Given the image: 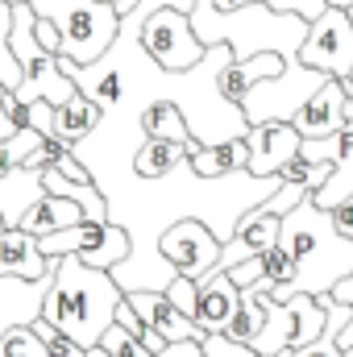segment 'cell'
<instances>
[{
    "label": "cell",
    "instance_id": "37",
    "mask_svg": "<svg viewBox=\"0 0 353 357\" xmlns=\"http://www.w3.org/2000/svg\"><path fill=\"white\" fill-rule=\"evenodd\" d=\"M329 216H333V229H337L345 241H353V199L337 204V208H329Z\"/></svg>",
    "mask_w": 353,
    "mask_h": 357
},
{
    "label": "cell",
    "instance_id": "1",
    "mask_svg": "<svg viewBox=\"0 0 353 357\" xmlns=\"http://www.w3.org/2000/svg\"><path fill=\"white\" fill-rule=\"evenodd\" d=\"M308 25L312 21H303L295 13H274L266 0L250 4V8H233V13H220L212 0H195V8H191V29L200 33V42L204 46L225 42L233 50V63H250L258 54H278L287 67H295Z\"/></svg>",
    "mask_w": 353,
    "mask_h": 357
},
{
    "label": "cell",
    "instance_id": "27",
    "mask_svg": "<svg viewBox=\"0 0 353 357\" xmlns=\"http://www.w3.org/2000/svg\"><path fill=\"white\" fill-rule=\"evenodd\" d=\"M0 88H21V67L13 59V4L0 0Z\"/></svg>",
    "mask_w": 353,
    "mask_h": 357
},
{
    "label": "cell",
    "instance_id": "18",
    "mask_svg": "<svg viewBox=\"0 0 353 357\" xmlns=\"http://www.w3.org/2000/svg\"><path fill=\"white\" fill-rule=\"evenodd\" d=\"M200 154V142H167V137H146L133 154V175L137 178H167L183 162Z\"/></svg>",
    "mask_w": 353,
    "mask_h": 357
},
{
    "label": "cell",
    "instance_id": "2",
    "mask_svg": "<svg viewBox=\"0 0 353 357\" xmlns=\"http://www.w3.org/2000/svg\"><path fill=\"white\" fill-rule=\"evenodd\" d=\"M278 245L295 262V282L287 291H274L270 299H291V295H333L341 278L353 274V241H345L333 229V216L316 208V199H299L283 216V237Z\"/></svg>",
    "mask_w": 353,
    "mask_h": 357
},
{
    "label": "cell",
    "instance_id": "23",
    "mask_svg": "<svg viewBox=\"0 0 353 357\" xmlns=\"http://www.w3.org/2000/svg\"><path fill=\"white\" fill-rule=\"evenodd\" d=\"M191 171L204 178L241 175V171H250V142L233 137V142H220V146H200V154L191 158Z\"/></svg>",
    "mask_w": 353,
    "mask_h": 357
},
{
    "label": "cell",
    "instance_id": "13",
    "mask_svg": "<svg viewBox=\"0 0 353 357\" xmlns=\"http://www.w3.org/2000/svg\"><path fill=\"white\" fill-rule=\"evenodd\" d=\"M278 237H283V216L266 212L262 204H258L254 212L241 216L237 233L220 245V266L216 270H233V266H241V262H250V258H262V254H270L278 245Z\"/></svg>",
    "mask_w": 353,
    "mask_h": 357
},
{
    "label": "cell",
    "instance_id": "29",
    "mask_svg": "<svg viewBox=\"0 0 353 357\" xmlns=\"http://www.w3.org/2000/svg\"><path fill=\"white\" fill-rule=\"evenodd\" d=\"M29 328L42 337V345H46V354H50V357H88V354H91V349H80V345H75L67 333H59L50 320H33Z\"/></svg>",
    "mask_w": 353,
    "mask_h": 357
},
{
    "label": "cell",
    "instance_id": "45",
    "mask_svg": "<svg viewBox=\"0 0 353 357\" xmlns=\"http://www.w3.org/2000/svg\"><path fill=\"white\" fill-rule=\"evenodd\" d=\"M278 357H287V354H278Z\"/></svg>",
    "mask_w": 353,
    "mask_h": 357
},
{
    "label": "cell",
    "instance_id": "9",
    "mask_svg": "<svg viewBox=\"0 0 353 357\" xmlns=\"http://www.w3.org/2000/svg\"><path fill=\"white\" fill-rule=\"evenodd\" d=\"M220 245H225V241H220L204 220H179V225H171V229L163 233L158 254H163L183 278L200 282V278H208L212 270L220 266Z\"/></svg>",
    "mask_w": 353,
    "mask_h": 357
},
{
    "label": "cell",
    "instance_id": "6",
    "mask_svg": "<svg viewBox=\"0 0 353 357\" xmlns=\"http://www.w3.org/2000/svg\"><path fill=\"white\" fill-rule=\"evenodd\" d=\"M137 42L142 50L163 67V71H191L208 59V46L200 42V33L191 29V13L179 8H158L137 25Z\"/></svg>",
    "mask_w": 353,
    "mask_h": 357
},
{
    "label": "cell",
    "instance_id": "12",
    "mask_svg": "<svg viewBox=\"0 0 353 357\" xmlns=\"http://www.w3.org/2000/svg\"><path fill=\"white\" fill-rule=\"evenodd\" d=\"M246 142H250V175L254 178L283 175V167H287L291 158H299V150H303V137L295 133L291 121H266V125H254Z\"/></svg>",
    "mask_w": 353,
    "mask_h": 357
},
{
    "label": "cell",
    "instance_id": "10",
    "mask_svg": "<svg viewBox=\"0 0 353 357\" xmlns=\"http://www.w3.org/2000/svg\"><path fill=\"white\" fill-rule=\"evenodd\" d=\"M350 121H353V96L341 79H329L324 88L291 116V125H295V133L303 142H333Z\"/></svg>",
    "mask_w": 353,
    "mask_h": 357
},
{
    "label": "cell",
    "instance_id": "3",
    "mask_svg": "<svg viewBox=\"0 0 353 357\" xmlns=\"http://www.w3.org/2000/svg\"><path fill=\"white\" fill-rule=\"evenodd\" d=\"M121 303L125 291L117 287L112 270H96L80 258H54V287L42 303V320L67 333L80 349H100Z\"/></svg>",
    "mask_w": 353,
    "mask_h": 357
},
{
    "label": "cell",
    "instance_id": "17",
    "mask_svg": "<svg viewBox=\"0 0 353 357\" xmlns=\"http://www.w3.org/2000/svg\"><path fill=\"white\" fill-rule=\"evenodd\" d=\"M46 274H54V258L42 254L38 237H29L25 229H0V278L38 282Z\"/></svg>",
    "mask_w": 353,
    "mask_h": 357
},
{
    "label": "cell",
    "instance_id": "42",
    "mask_svg": "<svg viewBox=\"0 0 353 357\" xmlns=\"http://www.w3.org/2000/svg\"><path fill=\"white\" fill-rule=\"evenodd\" d=\"M88 357H108V354H104V349H91V354Z\"/></svg>",
    "mask_w": 353,
    "mask_h": 357
},
{
    "label": "cell",
    "instance_id": "14",
    "mask_svg": "<svg viewBox=\"0 0 353 357\" xmlns=\"http://www.w3.org/2000/svg\"><path fill=\"white\" fill-rule=\"evenodd\" d=\"M241 307V287L229 278V270H212L208 278H200V307H195V324L204 337H225L233 316Z\"/></svg>",
    "mask_w": 353,
    "mask_h": 357
},
{
    "label": "cell",
    "instance_id": "33",
    "mask_svg": "<svg viewBox=\"0 0 353 357\" xmlns=\"http://www.w3.org/2000/svg\"><path fill=\"white\" fill-rule=\"evenodd\" d=\"M274 13H295V17H303V21H316L333 0H266Z\"/></svg>",
    "mask_w": 353,
    "mask_h": 357
},
{
    "label": "cell",
    "instance_id": "39",
    "mask_svg": "<svg viewBox=\"0 0 353 357\" xmlns=\"http://www.w3.org/2000/svg\"><path fill=\"white\" fill-rule=\"evenodd\" d=\"M333 299H337V303H345V307H353V274H350V278H341V282H337Z\"/></svg>",
    "mask_w": 353,
    "mask_h": 357
},
{
    "label": "cell",
    "instance_id": "32",
    "mask_svg": "<svg viewBox=\"0 0 353 357\" xmlns=\"http://www.w3.org/2000/svg\"><path fill=\"white\" fill-rule=\"evenodd\" d=\"M229 278H233L241 291H258V287H262V278H266V254H262V258L241 262V266H233V270H229Z\"/></svg>",
    "mask_w": 353,
    "mask_h": 357
},
{
    "label": "cell",
    "instance_id": "40",
    "mask_svg": "<svg viewBox=\"0 0 353 357\" xmlns=\"http://www.w3.org/2000/svg\"><path fill=\"white\" fill-rule=\"evenodd\" d=\"M220 13H233V8H250V4H258V0H212Z\"/></svg>",
    "mask_w": 353,
    "mask_h": 357
},
{
    "label": "cell",
    "instance_id": "19",
    "mask_svg": "<svg viewBox=\"0 0 353 357\" xmlns=\"http://www.w3.org/2000/svg\"><path fill=\"white\" fill-rule=\"evenodd\" d=\"M88 220V212H84V204H75V199H67V195H42L29 212H25V220H21V229L29 233V237H50V233H59V229H75V225H84Z\"/></svg>",
    "mask_w": 353,
    "mask_h": 357
},
{
    "label": "cell",
    "instance_id": "11",
    "mask_svg": "<svg viewBox=\"0 0 353 357\" xmlns=\"http://www.w3.org/2000/svg\"><path fill=\"white\" fill-rule=\"evenodd\" d=\"M308 162H329L333 167V175L329 183L312 195L316 199V208H337V204H345L353 199V121L333 137V142H303V150H299Z\"/></svg>",
    "mask_w": 353,
    "mask_h": 357
},
{
    "label": "cell",
    "instance_id": "31",
    "mask_svg": "<svg viewBox=\"0 0 353 357\" xmlns=\"http://www.w3.org/2000/svg\"><path fill=\"white\" fill-rule=\"evenodd\" d=\"M167 299L175 303L183 316H191V320H195V307H200V282H191V278H183V274H179L175 282L167 287Z\"/></svg>",
    "mask_w": 353,
    "mask_h": 357
},
{
    "label": "cell",
    "instance_id": "24",
    "mask_svg": "<svg viewBox=\"0 0 353 357\" xmlns=\"http://www.w3.org/2000/svg\"><path fill=\"white\" fill-rule=\"evenodd\" d=\"M142 137H167V142H195L191 137V129H187V116H183V108H179L175 100H167V96H158L154 104H146V112H142Z\"/></svg>",
    "mask_w": 353,
    "mask_h": 357
},
{
    "label": "cell",
    "instance_id": "16",
    "mask_svg": "<svg viewBox=\"0 0 353 357\" xmlns=\"http://www.w3.org/2000/svg\"><path fill=\"white\" fill-rule=\"evenodd\" d=\"M4 229V225H0ZM54 287V274L25 282V278H0V337L13 328H29L33 320H42V303Z\"/></svg>",
    "mask_w": 353,
    "mask_h": 357
},
{
    "label": "cell",
    "instance_id": "22",
    "mask_svg": "<svg viewBox=\"0 0 353 357\" xmlns=\"http://www.w3.org/2000/svg\"><path fill=\"white\" fill-rule=\"evenodd\" d=\"M266 307V328L262 337L254 341V354L258 357H278V354H291L295 345V307L291 303H278L270 295H258Z\"/></svg>",
    "mask_w": 353,
    "mask_h": 357
},
{
    "label": "cell",
    "instance_id": "35",
    "mask_svg": "<svg viewBox=\"0 0 353 357\" xmlns=\"http://www.w3.org/2000/svg\"><path fill=\"white\" fill-rule=\"evenodd\" d=\"M204 354L208 357H258L250 345H237L229 337H204Z\"/></svg>",
    "mask_w": 353,
    "mask_h": 357
},
{
    "label": "cell",
    "instance_id": "5",
    "mask_svg": "<svg viewBox=\"0 0 353 357\" xmlns=\"http://www.w3.org/2000/svg\"><path fill=\"white\" fill-rule=\"evenodd\" d=\"M38 245L46 258H80L96 270H117L133 254L129 233L112 220H84L75 229H59L50 237H38Z\"/></svg>",
    "mask_w": 353,
    "mask_h": 357
},
{
    "label": "cell",
    "instance_id": "38",
    "mask_svg": "<svg viewBox=\"0 0 353 357\" xmlns=\"http://www.w3.org/2000/svg\"><path fill=\"white\" fill-rule=\"evenodd\" d=\"M158 357H208V354H204V341H179V345H167Z\"/></svg>",
    "mask_w": 353,
    "mask_h": 357
},
{
    "label": "cell",
    "instance_id": "44",
    "mask_svg": "<svg viewBox=\"0 0 353 357\" xmlns=\"http://www.w3.org/2000/svg\"><path fill=\"white\" fill-rule=\"evenodd\" d=\"M8 4H29V0H8Z\"/></svg>",
    "mask_w": 353,
    "mask_h": 357
},
{
    "label": "cell",
    "instance_id": "34",
    "mask_svg": "<svg viewBox=\"0 0 353 357\" xmlns=\"http://www.w3.org/2000/svg\"><path fill=\"white\" fill-rule=\"evenodd\" d=\"M158 8H179V13H191V8H195V0H142V4H137V13H133V17H125V21L137 29V25H142L150 13H158Z\"/></svg>",
    "mask_w": 353,
    "mask_h": 357
},
{
    "label": "cell",
    "instance_id": "7",
    "mask_svg": "<svg viewBox=\"0 0 353 357\" xmlns=\"http://www.w3.org/2000/svg\"><path fill=\"white\" fill-rule=\"evenodd\" d=\"M333 75H324V71H312V67H287L283 75H274V79H262L258 88L250 91L246 100H241V112H246V121H250V129L254 125H266V121H291L316 91L324 88Z\"/></svg>",
    "mask_w": 353,
    "mask_h": 357
},
{
    "label": "cell",
    "instance_id": "20",
    "mask_svg": "<svg viewBox=\"0 0 353 357\" xmlns=\"http://www.w3.org/2000/svg\"><path fill=\"white\" fill-rule=\"evenodd\" d=\"M42 195H46V191H42V171L21 167V171H13L8 178H0V225H4V229H21L25 212H29Z\"/></svg>",
    "mask_w": 353,
    "mask_h": 357
},
{
    "label": "cell",
    "instance_id": "41",
    "mask_svg": "<svg viewBox=\"0 0 353 357\" xmlns=\"http://www.w3.org/2000/svg\"><path fill=\"white\" fill-rule=\"evenodd\" d=\"M13 133H17V125H13V116L4 112V104H0V142H4V137H13Z\"/></svg>",
    "mask_w": 353,
    "mask_h": 357
},
{
    "label": "cell",
    "instance_id": "43",
    "mask_svg": "<svg viewBox=\"0 0 353 357\" xmlns=\"http://www.w3.org/2000/svg\"><path fill=\"white\" fill-rule=\"evenodd\" d=\"M350 17H353V4H350ZM345 88H350V96H353V79H350V84H345Z\"/></svg>",
    "mask_w": 353,
    "mask_h": 357
},
{
    "label": "cell",
    "instance_id": "15",
    "mask_svg": "<svg viewBox=\"0 0 353 357\" xmlns=\"http://www.w3.org/2000/svg\"><path fill=\"white\" fill-rule=\"evenodd\" d=\"M125 299H129V307L142 316V324L154 328L167 345H179V341H204L200 324H195L191 316L179 312L175 303L167 299V291H133V295H125Z\"/></svg>",
    "mask_w": 353,
    "mask_h": 357
},
{
    "label": "cell",
    "instance_id": "21",
    "mask_svg": "<svg viewBox=\"0 0 353 357\" xmlns=\"http://www.w3.org/2000/svg\"><path fill=\"white\" fill-rule=\"evenodd\" d=\"M100 121H104V108L91 100V96H75V100H67L63 108H54V129H50V137L54 142H67V146H80V142H88L91 133L100 129Z\"/></svg>",
    "mask_w": 353,
    "mask_h": 357
},
{
    "label": "cell",
    "instance_id": "30",
    "mask_svg": "<svg viewBox=\"0 0 353 357\" xmlns=\"http://www.w3.org/2000/svg\"><path fill=\"white\" fill-rule=\"evenodd\" d=\"M100 349L108 357H154V354H146V345L133 337V333H125L121 324H112L108 333H104V341H100Z\"/></svg>",
    "mask_w": 353,
    "mask_h": 357
},
{
    "label": "cell",
    "instance_id": "8",
    "mask_svg": "<svg viewBox=\"0 0 353 357\" xmlns=\"http://www.w3.org/2000/svg\"><path fill=\"white\" fill-rule=\"evenodd\" d=\"M299 67H312V71H324V75L350 84L353 79V17H350V8L329 4L308 25V38L299 46Z\"/></svg>",
    "mask_w": 353,
    "mask_h": 357
},
{
    "label": "cell",
    "instance_id": "4",
    "mask_svg": "<svg viewBox=\"0 0 353 357\" xmlns=\"http://www.w3.org/2000/svg\"><path fill=\"white\" fill-rule=\"evenodd\" d=\"M29 8L63 33L59 59H71L80 67L100 63L125 25V17L104 0H29Z\"/></svg>",
    "mask_w": 353,
    "mask_h": 357
},
{
    "label": "cell",
    "instance_id": "25",
    "mask_svg": "<svg viewBox=\"0 0 353 357\" xmlns=\"http://www.w3.org/2000/svg\"><path fill=\"white\" fill-rule=\"evenodd\" d=\"M353 307L345 303H337L333 295H329V324H324V333L312 341V345H303V349H291L287 357H345L341 354V345H337V337H341V328L350 324Z\"/></svg>",
    "mask_w": 353,
    "mask_h": 357
},
{
    "label": "cell",
    "instance_id": "28",
    "mask_svg": "<svg viewBox=\"0 0 353 357\" xmlns=\"http://www.w3.org/2000/svg\"><path fill=\"white\" fill-rule=\"evenodd\" d=\"M0 357H50L33 328H13L0 337Z\"/></svg>",
    "mask_w": 353,
    "mask_h": 357
},
{
    "label": "cell",
    "instance_id": "36",
    "mask_svg": "<svg viewBox=\"0 0 353 357\" xmlns=\"http://www.w3.org/2000/svg\"><path fill=\"white\" fill-rule=\"evenodd\" d=\"M33 38L42 42V50H50V54H63V33H59L50 21H42V17H38V21H33Z\"/></svg>",
    "mask_w": 353,
    "mask_h": 357
},
{
    "label": "cell",
    "instance_id": "26",
    "mask_svg": "<svg viewBox=\"0 0 353 357\" xmlns=\"http://www.w3.org/2000/svg\"><path fill=\"white\" fill-rule=\"evenodd\" d=\"M266 328V307L258 295H250V291H241V307H237V316H233V324H229V341H237V345H250L254 349V341L262 337Z\"/></svg>",
    "mask_w": 353,
    "mask_h": 357
}]
</instances>
